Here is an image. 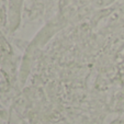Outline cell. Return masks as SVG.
Segmentation results:
<instances>
[{
    "label": "cell",
    "instance_id": "cell-1",
    "mask_svg": "<svg viewBox=\"0 0 124 124\" xmlns=\"http://www.w3.org/2000/svg\"><path fill=\"white\" fill-rule=\"evenodd\" d=\"M112 1H113V0H94L96 5H98V6H107V5H110Z\"/></svg>",
    "mask_w": 124,
    "mask_h": 124
}]
</instances>
